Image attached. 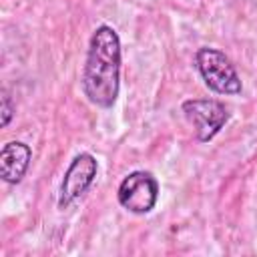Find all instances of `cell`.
<instances>
[{
  "instance_id": "cell-1",
  "label": "cell",
  "mask_w": 257,
  "mask_h": 257,
  "mask_svg": "<svg viewBox=\"0 0 257 257\" xmlns=\"http://www.w3.org/2000/svg\"><path fill=\"white\" fill-rule=\"evenodd\" d=\"M86 100L98 108H112L120 90V38L108 24L96 26L90 36L80 78Z\"/></svg>"
},
{
  "instance_id": "cell-2",
  "label": "cell",
  "mask_w": 257,
  "mask_h": 257,
  "mask_svg": "<svg viewBox=\"0 0 257 257\" xmlns=\"http://www.w3.org/2000/svg\"><path fill=\"white\" fill-rule=\"evenodd\" d=\"M195 68L201 74L203 82L209 90L217 94H239L243 90V82L237 74V68L229 60L225 52L213 46H201L195 52Z\"/></svg>"
},
{
  "instance_id": "cell-3",
  "label": "cell",
  "mask_w": 257,
  "mask_h": 257,
  "mask_svg": "<svg viewBox=\"0 0 257 257\" xmlns=\"http://www.w3.org/2000/svg\"><path fill=\"white\" fill-rule=\"evenodd\" d=\"M116 199L118 205L128 213L147 215L159 201V181L149 171H133L120 181Z\"/></svg>"
},
{
  "instance_id": "cell-4",
  "label": "cell",
  "mask_w": 257,
  "mask_h": 257,
  "mask_svg": "<svg viewBox=\"0 0 257 257\" xmlns=\"http://www.w3.org/2000/svg\"><path fill=\"white\" fill-rule=\"evenodd\" d=\"M181 110L199 143H209L229 120L227 106L215 98H189L181 104Z\"/></svg>"
},
{
  "instance_id": "cell-5",
  "label": "cell",
  "mask_w": 257,
  "mask_h": 257,
  "mask_svg": "<svg viewBox=\"0 0 257 257\" xmlns=\"http://www.w3.org/2000/svg\"><path fill=\"white\" fill-rule=\"evenodd\" d=\"M98 173V163L90 153H78L60 183L58 189V209H68L78 197H82L88 187L94 183V177Z\"/></svg>"
},
{
  "instance_id": "cell-6",
  "label": "cell",
  "mask_w": 257,
  "mask_h": 257,
  "mask_svg": "<svg viewBox=\"0 0 257 257\" xmlns=\"http://www.w3.org/2000/svg\"><path fill=\"white\" fill-rule=\"evenodd\" d=\"M32 151L22 141H10L0 151V177L8 185H18L28 171Z\"/></svg>"
},
{
  "instance_id": "cell-7",
  "label": "cell",
  "mask_w": 257,
  "mask_h": 257,
  "mask_svg": "<svg viewBox=\"0 0 257 257\" xmlns=\"http://www.w3.org/2000/svg\"><path fill=\"white\" fill-rule=\"evenodd\" d=\"M0 112H2L0 124H2V126H8V122H10L12 114H14V104H12V98H10V94H8L6 88L2 90V108H0Z\"/></svg>"
}]
</instances>
